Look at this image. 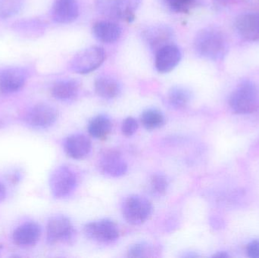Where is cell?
Returning a JSON list of instances; mask_svg holds the SVG:
<instances>
[{"mask_svg":"<svg viewBox=\"0 0 259 258\" xmlns=\"http://www.w3.org/2000/svg\"><path fill=\"white\" fill-rule=\"evenodd\" d=\"M194 49L198 56L203 59L220 60L228 53V42L222 32L217 29L205 28L195 37Z\"/></svg>","mask_w":259,"mask_h":258,"instance_id":"6da1fadb","label":"cell"},{"mask_svg":"<svg viewBox=\"0 0 259 258\" xmlns=\"http://www.w3.org/2000/svg\"><path fill=\"white\" fill-rule=\"evenodd\" d=\"M229 106L233 112L247 115L258 107V90L250 80H243L233 91L229 98Z\"/></svg>","mask_w":259,"mask_h":258,"instance_id":"7a4b0ae2","label":"cell"},{"mask_svg":"<svg viewBox=\"0 0 259 258\" xmlns=\"http://www.w3.org/2000/svg\"><path fill=\"white\" fill-rule=\"evenodd\" d=\"M152 202L140 195H128L121 204L123 218L127 224L133 226L144 224L152 215Z\"/></svg>","mask_w":259,"mask_h":258,"instance_id":"3957f363","label":"cell"},{"mask_svg":"<svg viewBox=\"0 0 259 258\" xmlns=\"http://www.w3.org/2000/svg\"><path fill=\"white\" fill-rule=\"evenodd\" d=\"M141 0H97L96 9L100 15L116 20H134Z\"/></svg>","mask_w":259,"mask_h":258,"instance_id":"277c9868","label":"cell"},{"mask_svg":"<svg viewBox=\"0 0 259 258\" xmlns=\"http://www.w3.org/2000/svg\"><path fill=\"white\" fill-rule=\"evenodd\" d=\"M77 184V178L73 170L67 166H61L54 170L50 178V191L58 199L69 196Z\"/></svg>","mask_w":259,"mask_h":258,"instance_id":"5b68a950","label":"cell"},{"mask_svg":"<svg viewBox=\"0 0 259 258\" xmlns=\"http://www.w3.org/2000/svg\"><path fill=\"white\" fill-rule=\"evenodd\" d=\"M106 59V53L101 47L91 46L79 51L71 61L70 68L74 72L87 74L101 66Z\"/></svg>","mask_w":259,"mask_h":258,"instance_id":"8992f818","label":"cell"},{"mask_svg":"<svg viewBox=\"0 0 259 258\" xmlns=\"http://www.w3.org/2000/svg\"><path fill=\"white\" fill-rule=\"evenodd\" d=\"M84 234L94 242L112 244L119 238V230L116 224L109 219L92 221L85 225Z\"/></svg>","mask_w":259,"mask_h":258,"instance_id":"52a82bcc","label":"cell"},{"mask_svg":"<svg viewBox=\"0 0 259 258\" xmlns=\"http://www.w3.org/2000/svg\"><path fill=\"white\" fill-rule=\"evenodd\" d=\"M75 234L72 223L64 215L53 217L47 224V240L50 245L70 242L74 239Z\"/></svg>","mask_w":259,"mask_h":258,"instance_id":"ba28073f","label":"cell"},{"mask_svg":"<svg viewBox=\"0 0 259 258\" xmlns=\"http://www.w3.org/2000/svg\"><path fill=\"white\" fill-rule=\"evenodd\" d=\"M59 118L57 109L48 104H37L32 107L25 116L27 125L34 129L44 130L52 127Z\"/></svg>","mask_w":259,"mask_h":258,"instance_id":"9c48e42d","label":"cell"},{"mask_svg":"<svg viewBox=\"0 0 259 258\" xmlns=\"http://www.w3.org/2000/svg\"><path fill=\"white\" fill-rule=\"evenodd\" d=\"M174 37L173 30L166 24L149 26L142 33V38L145 43L155 53L162 47L171 44Z\"/></svg>","mask_w":259,"mask_h":258,"instance_id":"30bf717a","label":"cell"},{"mask_svg":"<svg viewBox=\"0 0 259 258\" xmlns=\"http://www.w3.org/2000/svg\"><path fill=\"white\" fill-rule=\"evenodd\" d=\"M28 78L27 70L20 67H9L0 70V92L6 95L21 90Z\"/></svg>","mask_w":259,"mask_h":258,"instance_id":"8fae6325","label":"cell"},{"mask_svg":"<svg viewBox=\"0 0 259 258\" xmlns=\"http://www.w3.org/2000/svg\"><path fill=\"white\" fill-rule=\"evenodd\" d=\"M99 169L108 177L118 178L127 172L128 167L119 151L111 149L102 154L99 161Z\"/></svg>","mask_w":259,"mask_h":258,"instance_id":"7c38bea8","label":"cell"},{"mask_svg":"<svg viewBox=\"0 0 259 258\" xmlns=\"http://www.w3.org/2000/svg\"><path fill=\"white\" fill-rule=\"evenodd\" d=\"M181 58L182 54L177 45L173 43L165 45L155 53V69L163 74L170 72L178 66Z\"/></svg>","mask_w":259,"mask_h":258,"instance_id":"4fadbf2b","label":"cell"},{"mask_svg":"<svg viewBox=\"0 0 259 258\" xmlns=\"http://www.w3.org/2000/svg\"><path fill=\"white\" fill-rule=\"evenodd\" d=\"M65 153L74 160H81L89 156L92 150L91 139L81 133L70 135L64 142Z\"/></svg>","mask_w":259,"mask_h":258,"instance_id":"5bb4252c","label":"cell"},{"mask_svg":"<svg viewBox=\"0 0 259 258\" xmlns=\"http://www.w3.org/2000/svg\"><path fill=\"white\" fill-rule=\"evenodd\" d=\"M77 0H55L51 9L52 19L58 24H69L79 16Z\"/></svg>","mask_w":259,"mask_h":258,"instance_id":"9a60e30c","label":"cell"},{"mask_svg":"<svg viewBox=\"0 0 259 258\" xmlns=\"http://www.w3.org/2000/svg\"><path fill=\"white\" fill-rule=\"evenodd\" d=\"M235 28L243 39L253 41L259 39V13L246 12L237 17Z\"/></svg>","mask_w":259,"mask_h":258,"instance_id":"2e32d148","label":"cell"},{"mask_svg":"<svg viewBox=\"0 0 259 258\" xmlns=\"http://www.w3.org/2000/svg\"><path fill=\"white\" fill-rule=\"evenodd\" d=\"M40 236V227L36 223L27 222L15 229L12 239L18 246L29 247L36 244Z\"/></svg>","mask_w":259,"mask_h":258,"instance_id":"e0dca14e","label":"cell"},{"mask_svg":"<svg viewBox=\"0 0 259 258\" xmlns=\"http://www.w3.org/2000/svg\"><path fill=\"white\" fill-rule=\"evenodd\" d=\"M80 83L74 79H64L54 83L52 95L56 99L64 102L74 101L79 94Z\"/></svg>","mask_w":259,"mask_h":258,"instance_id":"ac0fdd59","label":"cell"},{"mask_svg":"<svg viewBox=\"0 0 259 258\" xmlns=\"http://www.w3.org/2000/svg\"><path fill=\"white\" fill-rule=\"evenodd\" d=\"M121 27L112 21H99L93 27L94 37L103 43L116 42L121 36Z\"/></svg>","mask_w":259,"mask_h":258,"instance_id":"d6986e66","label":"cell"},{"mask_svg":"<svg viewBox=\"0 0 259 258\" xmlns=\"http://www.w3.org/2000/svg\"><path fill=\"white\" fill-rule=\"evenodd\" d=\"M12 29L20 36L26 38L39 37L46 30L44 21L36 18L19 20L12 24Z\"/></svg>","mask_w":259,"mask_h":258,"instance_id":"ffe728a7","label":"cell"},{"mask_svg":"<svg viewBox=\"0 0 259 258\" xmlns=\"http://www.w3.org/2000/svg\"><path fill=\"white\" fill-rule=\"evenodd\" d=\"M96 92L99 96L106 100L113 99L121 93V86L119 82L110 76H100L94 83Z\"/></svg>","mask_w":259,"mask_h":258,"instance_id":"44dd1931","label":"cell"},{"mask_svg":"<svg viewBox=\"0 0 259 258\" xmlns=\"http://www.w3.org/2000/svg\"><path fill=\"white\" fill-rule=\"evenodd\" d=\"M112 123L106 115H99L91 120L88 124V132L92 137L104 139L112 131Z\"/></svg>","mask_w":259,"mask_h":258,"instance_id":"7402d4cb","label":"cell"},{"mask_svg":"<svg viewBox=\"0 0 259 258\" xmlns=\"http://www.w3.org/2000/svg\"><path fill=\"white\" fill-rule=\"evenodd\" d=\"M192 99V93L187 88L174 86L169 90L168 102L175 109L187 107Z\"/></svg>","mask_w":259,"mask_h":258,"instance_id":"603a6c76","label":"cell"},{"mask_svg":"<svg viewBox=\"0 0 259 258\" xmlns=\"http://www.w3.org/2000/svg\"><path fill=\"white\" fill-rule=\"evenodd\" d=\"M140 121L145 129L154 130L162 127L165 119L161 111L156 109H149L142 113Z\"/></svg>","mask_w":259,"mask_h":258,"instance_id":"cb8c5ba5","label":"cell"},{"mask_svg":"<svg viewBox=\"0 0 259 258\" xmlns=\"http://www.w3.org/2000/svg\"><path fill=\"white\" fill-rule=\"evenodd\" d=\"M169 187V180L164 174L156 173L152 174L149 180V192L155 197H161L165 195Z\"/></svg>","mask_w":259,"mask_h":258,"instance_id":"d4e9b609","label":"cell"},{"mask_svg":"<svg viewBox=\"0 0 259 258\" xmlns=\"http://www.w3.org/2000/svg\"><path fill=\"white\" fill-rule=\"evenodd\" d=\"M25 0H0V18H12L18 15L24 7Z\"/></svg>","mask_w":259,"mask_h":258,"instance_id":"484cf974","label":"cell"},{"mask_svg":"<svg viewBox=\"0 0 259 258\" xmlns=\"http://www.w3.org/2000/svg\"><path fill=\"white\" fill-rule=\"evenodd\" d=\"M164 2L172 12L187 13L195 7L197 0H164Z\"/></svg>","mask_w":259,"mask_h":258,"instance_id":"4316f807","label":"cell"},{"mask_svg":"<svg viewBox=\"0 0 259 258\" xmlns=\"http://www.w3.org/2000/svg\"><path fill=\"white\" fill-rule=\"evenodd\" d=\"M149 245L146 242H139L130 247L127 255L129 257L141 258L146 257L149 251Z\"/></svg>","mask_w":259,"mask_h":258,"instance_id":"83f0119b","label":"cell"},{"mask_svg":"<svg viewBox=\"0 0 259 258\" xmlns=\"http://www.w3.org/2000/svg\"><path fill=\"white\" fill-rule=\"evenodd\" d=\"M138 122L135 118L133 117H128L123 121L121 126V131L123 134L126 136H131L138 130Z\"/></svg>","mask_w":259,"mask_h":258,"instance_id":"f1b7e54d","label":"cell"},{"mask_svg":"<svg viewBox=\"0 0 259 258\" xmlns=\"http://www.w3.org/2000/svg\"><path fill=\"white\" fill-rule=\"evenodd\" d=\"M247 255L251 258H259V239L252 241L246 248Z\"/></svg>","mask_w":259,"mask_h":258,"instance_id":"f546056e","label":"cell"},{"mask_svg":"<svg viewBox=\"0 0 259 258\" xmlns=\"http://www.w3.org/2000/svg\"><path fill=\"white\" fill-rule=\"evenodd\" d=\"M6 197V189L4 185L0 182V203L4 201Z\"/></svg>","mask_w":259,"mask_h":258,"instance_id":"4dcf8cb0","label":"cell"},{"mask_svg":"<svg viewBox=\"0 0 259 258\" xmlns=\"http://www.w3.org/2000/svg\"><path fill=\"white\" fill-rule=\"evenodd\" d=\"M213 257L215 258H227L229 257V254L225 251H219V252L216 253L215 254L213 255Z\"/></svg>","mask_w":259,"mask_h":258,"instance_id":"1f68e13d","label":"cell"}]
</instances>
